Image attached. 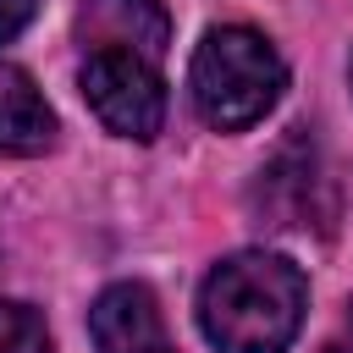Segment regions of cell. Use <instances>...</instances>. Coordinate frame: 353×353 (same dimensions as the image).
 I'll return each instance as SVG.
<instances>
[{
	"label": "cell",
	"mask_w": 353,
	"mask_h": 353,
	"mask_svg": "<svg viewBox=\"0 0 353 353\" xmlns=\"http://www.w3.org/2000/svg\"><path fill=\"white\" fill-rule=\"evenodd\" d=\"M55 143V110L44 105L39 83L22 66L0 61V154L33 160Z\"/></svg>",
	"instance_id": "5"
},
{
	"label": "cell",
	"mask_w": 353,
	"mask_h": 353,
	"mask_svg": "<svg viewBox=\"0 0 353 353\" xmlns=\"http://www.w3.org/2000/svg\"><path fill=\"white\" fill-rule=\"evenodd\" d=\"M347 77H353V66H347Z\"/></svg>",
	"instance_id": "9"
},
{
	"label": "cell",
	"mask_w": 353,
	"mask_h": 353,
	"mask_svg": "<svg viewBox=\"0 0 353 353\" xmlns=\"http://www.w3.org/2000/svg\"><path fill=\"white\" fill-rule=\"evenodd\" d=\"M83 44V99L94 105V116L132 143H149L165 127V44L171 39H77Z\"/></svg>",
	"instance_id": "3"
},
{
	"label": "cell",
	"mask_w": 353,
	"mask_h": 353,
	"mask_svg": "<svg viewBox=\"0 0 353 353\" xmlns=\"http://www.w3.org/2000/svg\"><path fill=\"white\" fill-rule=\"evenodd\" d=\"M281 88H287V66L259 28L226 22L199 39L193 66H188V94L204 127L243 132L281 99Z\"/></svg>",
	"instance_id": "2"
},
{
	"label": "cell",
	"mask_w": 353,
	"mask_h": 353,
	"mask_svg": "<svg viewBox=\"0 0 353 353\" xmlns=\"http://www.w3.org/2000/svg\"><path fill=\"white\" fill-rule=\"evenodd\" d=\"M0 353H50V325L33 303L0 298Z\"/></svg>",
	"instance_id": "6"
},
{
	"label": "cell",
	"mask_w": 353,
	"mask_h": 353,
	"mask_svg": "<svg viewBox=\"0 0 353 353\" xmlns=\"http://www.w3.org/2000/svg\"><path fill=\"white\" fill-rule=\"evenodd\" d=\"M309 281L292 259L243 248L199 287V325L221 353H287L303 331Z\"/></svg>",
	"instance_id": "1"
},
{
	"label": "cell",
	"mask_w": 353,
	"mask_h": 353,
	"mask_svg": "<svg viewBox=\"0 0 353 353\" xmlns=\"http://www.w3.org/2000/svg\"><path fill=\"white\" fill-rule=\"evenodd\" d=\"M325 353H353V347H325Z\"/></svg>",
	"instance_id": "8"
},
{
	"label": "cell",
	"mask_w": 353,
	"mask_h": 353,
	"mask_svg": "<svg viewBox=\"0 0 353 353\" xmlns=\"http://www.w3.org/2000/svg\"><path fill=\"white\" fill-rule=\"evenodd\" d=\"M88 331L99 353H176L165 314L154 303V292L143 281H116L94 298L88 309Z\"/></svg>",
	"instance_id": "4"
},
{
	"label": "cell",
	"mask_w": 353,
	"mask_h": 353,
	"mask_svg": "<svg viewBox=\"0 0 353 353\" xmlns=\"http://www.w3.org/2000/svg\"><path fill=\"white\" fill-rule=\"evenodd\" d=\"M28 22H33V0H0V44L17 39Z\"/></svg>",
	"instance_id": "7"
}]
</instances>
